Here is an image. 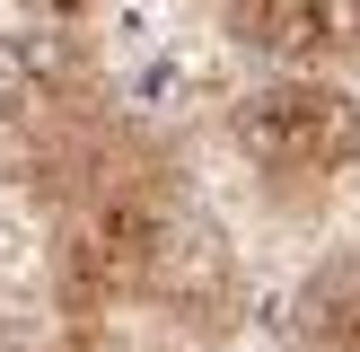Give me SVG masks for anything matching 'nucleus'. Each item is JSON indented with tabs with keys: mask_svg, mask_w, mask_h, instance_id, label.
Masks as SVG:
<instances>
[{
	"mask_svg": "<svg viewBox=\"0 0 360 352\" xmlns=\"http://www.w3.org/2000/svg\"><path fill=\"white\" fill-rule=\"evenodd\" d=\"M229 150L273 203H316L360 168V97L326 70H273L229 97Z\"/></svg>",
	"mask_w": 360,
	"mask_h": 352,
	"instance_id": "1",
	"label": "nucleus"
},
{
	"mask_svg": "<svg viewBox=\"0 0 360 352\" xmlns=\"http://www.w3.org/2000/svg\"><path fill=\"white\" fill-rule=\"evenodd\" d=\"M220 35L264 70H326L360 62V0H220Z\"/></svg>",
	"mask_w": 360,
	"mask_h": 352,
	"instance_id": "2",
	"label": "nucleus"
},
{
	"mask_svg": "<svg viewBox=\"0 0 360 352\" xmlns=\"http://www.w3.org/2000/svg\"><path fill=\"white\" fill-rule=\"evenodd\" d=\"M290 344L299 352H360V246L326 256L290 291Z\"/></svg>",
	"mask_w": 360,
	"mask_h": 352,
	"instance_id": "3",
	"label": "nucleus"
},
{
	"mask_svg": "<svg viewBox=\"0 0 360 352\" xmlns=\"http://www.w3.org/2000/svg\"><path fill=\"white\" fill-rule=\"evenodd\" d=\"M35 352H105V326H70V317H62V334L35 344Z\"/></svg>",
	"mask_w": 360,
	"mask_h": 352,
	"instance_id": "4",
	"label": "nucleus"
},
{
	"mask_svg": "<svg viewBox=\"0 0 360 352\" xmlns=\"http://www.w3.org/2000/svg\"><path fill=\"white\" fill-rule=\"evenodd\" d=\"M27 9H35V18H62V27H70V18H88L97 0H27Z\"/></svg>",
	"mask_w": 360,
	"mask_h": 352,
	"instance_id": "5",
	"label": "nucleus"
}]
</instances>
